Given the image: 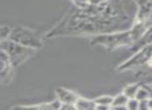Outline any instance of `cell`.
<instances>
[{
	"label": "cell",
	"mask_w": 152,
	"mask_h": 110,
	"mask_svg": "<svg viewBox=\"0 0 152 110\" xmlns=\"http://www.w3.org/2000/svg\"><path fill=\"white\" fill-rule=\"evenodd\" d=\"M10 40L17 42L25 47L32 48L35 50H40L44 45L42 37L37 32L22 26L15 27L14 29H12Z\"/></svg>",
	"instance_id": "cell-1"
},
{
	"label": "cell",
	"mask_w": 152,
	"mask_h": 110,
	"mask_svg": "<svg viewBox=\"0 0 152 110\" xmlns=\"http://www.w3.org/2000/svg\"><path fill=\"white\" fill-rule=\"evenodd\" d=\"M0 47L8 56L12 68H17L20 65H22L23 63L26 62L27 60H29L36 52L35 50L25 47V46L17 43V42L12 41L10 39L0 43Z\"/></svg>",
	"instance_id": "cell-2"
},
{
	"label": "cell",
	"mask_w": 152,
	"mask_h": 110,
	"mask_svg": "<svg viewBox=\"0 0 152 110\" xmlns=\"http://www.w3.org/2000/svg\"><path fill=\"white\" fill-rule=\"evenodd\" d=\"M12 66L6 52L0 47V82L10 83L12 78Z\"/></svg>",
	"instance_id": "cell-3"
},
{
	"label": "cell",
	"mask_w": 152,
	"mask_h": 110,
	"mask_svg": "<svg viewBox=\"0 0 152 110\" xmlns=\"http://www.w3.org/2000/svg\"><path fill=\"white\" fill-rule=\"evenodd\" d=\"M61 103L58 100H54L49 103H40L35 105H25V106H15L10 110H60Z\"/></svg>",
	"instance_id": "cell-4"
},
{
	"label": "cell",
	"mask_w": 152,
	"mask_h": 110,
	"mask_svg": "<svg viewBox=\"0 0 152 110\" xmlns=\"http://www.w3.org/2000/svg\"><path fill=\"white\" fill-rule=\"evenodd\" d=\"M57 100L61 104H76L79 100V97L72 91H68L63 88H58L55 91Z\"/></svg>",
	"instance_id": "cell-5"
},
{
	"label": "cell",
	"mask_w": 152,
	"mask_h": 110,
	"mask_svg": "<svg viewBox=\"0 0 152 110\" xmlns=\"http://www.w3.org/2000/svg\"><path fill=\"white\" fill-rule=\"evenodd\" d=\"M76 107L78 110H95L96 104L94 101L87 100L84 98H79L76 103Z\"/></svg>",
	"instance_id": "cell-6"
},
{
	"label": "cell",
	"mask_w": 152,
	"mask_h": 110,
	"mask_svg": "<svg viewBox=\"0 0 152 110\" xmlns=\"http://www.w3.org/2000/svg\"><path fill=\"white\" fill-rule=\"evenodd\" d=\"M129 99L125 96V95H119V96L115 97L114 101H113L112 107H126Z\"/></svg>",
	"instance_id": "cell-7"
},
{
	"label": "cell",
	"mask_w": 152,
	"mask_h": 110,
	"mask_svg": "<svg viewBox=\"0 0 152 110\" xmlns=\"http://www.w3.org/2000/svg\"><path fill=\"white\" fill-rule=\"evenodd\" d=\"M113 101H114V98L110 96H102V97H98L97 99L94 100L96 105H104V106H111L112 107Z\"/></svg>",
	"instance_id": "cell-8"
},
{
	"label": "cell",
	"mask_w": 152,
	"mask_h": 110,
	"mask_svg": "<svg viewBox=\"0 0 152 110\" xmlns=\"http://www.w3.org/2000/svg\"><path fill=\"white\" fill-rule=\"evenodd\" d=\"M12 29L8 26H0V43L10 39Z\"/></svg>",
	"instance_id": "cell-9"
},
{
	"label": "cell",
	"mask_w": 152,
	"mask_h": 110,
	"mask_svg": "<svg viewBox=\"0 0 152 110\" xmlns=\"http://www.w3.org/2000/svg\"><path fill=\"white\" fill-rule=\"evenodd\" d=\"M139 106H140V101H138L137 99H129L126 108L128 110H139Z\"/></svg>",
	"instance_id": "cell-10"
},
{
	"label": "cell",
	"mask_w": 152,
	"mask_h": 110,
	"mask_svg": "<svg viewBox=\"0 0 152 110\" xmlns=\"http://www.w3.org/2000/svg\"><path fill=\"white\" fill-rule=\"evenodd\" d=\"M60 110H78L76 104H61Z\"/></svg>",
	"instance_id": "cell-11"
},
{
	"label": "cell",
	"mask_w": 152,
	"mask_h": 110,
	"mask_svg": "<svg viewBox=\"0 0 152 110\" xmlns=\"http://www.w3.org/2000/svg\"><path fill=\"white\" fill-rule=\"evenodd\" d=\"M111 106H104V105H96L95 110H111Z\"/></svg>",
	"instance_id": "cell-12"
}]
</instances>
